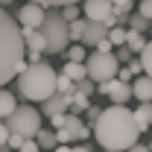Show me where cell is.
<instances>
[{
  "mask_svg": "<svg viewBox=\"0 0 152 152\" xmlns=\"http://www.w3.org/2000/svg\"><path fill=\"white\" fill-rule=\"evenodd\" d=\"M137 134H140V126L134 120V111H129L126 105L102 108V117L94 126L96 143L108 152H129L137 143Z\"/></svg>",
  "mask_w": 152,
  "mask_h": 152,
  "instance_id": "1",
  "label": "cell"
},
{
  "mask_svg": "<svg viewBox=\"0 0 152 152\" xmlns=\"http://www.w3.org/2000/svg\"><path fill=\"white\" fill-rule=\"evenodd\" d=\"M23 53H26V41H23V29H20L18 18H12L0 6V88L12 76H20L29 67Z\"/></svg>",
  "mask_w": 152,
  "mask_h": 152,
  "instance_id": "2",
  "label": "cell"
},
{
  "mask_svg": "<svg viewBox=\"0 0 152 152\" xmlns=\"http://www.w3.org/2000/svg\"><path fill=\"white\" fill-rule=\"evenodd\" d=\"M56 82H58V73L47 61H38V64H29L18 76V91L29 102H44L56 94Z\"/></svg>",
  "mask_w": 152,
  "mask_h": 152,
  "instance_id": "3",
  "label": "cell"
},
{
  "mask_svg": "<svg viewBox=\"0 0 152 152\" xmlns=\"http://www.w3.org/2000/svg\"><path fill=\"white\" fill-rule=\"evenodd\" d=\"M41 32L47 38V53H50V56L64 53V50L70 47V23H67L64 15L56 12V9H47L44 23H41Z\"/></svg>",
  "mask_w": 152,
  "mask_h": 152,
  "instance_id": "4",
  "label": "cell"
},
{
  "mask_svg": "<svg viewBox=\"0 0 152 152\" xmlns=\"http://www.w3.org/2000/svg\"><path fill=\"white\" fill-rule=\"evenodd\" d=\"M85 67H88V79H94L96 85H102L108 79H117L120 58H117V53H99V50H94L88 56V61H85Z\"/></svg>",
  "mask_w": 152,
  "mask_h": 152,
  "instance_id": "5",
  "label": "cell"
},
{
  "mask_svg": "<svg viewBox=\"0 0 152 152\" xmlns=\"http://www.w3.org/2000/svg\"><path fill=\"white\" fill-rule=\"evenodd\" d=\"M9 132L12 134H20V137H35L44 126H41V114L32 108V105H20L18 111L6 120Z\"/></svg>",
  "mask_w": 152,
  "mask_h": 152,
  "instance_id": "6",
  "label": "cell"
},
{
  "mask_svg": "<svg viewBox=\"0 0 152 152\" xmlns=\"http://www.w3.org/2000/svg\"><path fill=\"white\" fill-rule=\"evenodd\" d=\"M96 91L108 96V99H111V105H126V102L134 96V94H132V85H129V82H123V79H108V82H102Z\"/></svg>",
  "mask_w": 152,
  "mask_h": 152,
  "instance_id": "7",
  "label": "cell"
},
{
  "mask_svg": "<svg viewBox=\"0 0 152 152\" xmlns=\"http://www.w3.org/2000/svg\"><path fill=\"white\" fill-rule=\"evenodd\" d=\"M82 12L88 15V20H99V23L108 26V20L114 18V3L111 0H85Z\"/></svg>",
  "mask_w": 152,
  "mask_h": 152,
  "instance_id": "8",
  "label": "cell"
},
{
  "mask_svg": "<svg viewBox=\"0 0 152 152\" xmlns=\"http://www.w3.org/2000/svg\"><path fill=\"white\" fill-rule=\"evenodd\" d=\"M44 15H47L44 6H38V3H23L20 12H18V23L23 26V29H41Z\"/></svg>",
  "mask_w": 152,
  "mask_h": 152,
  "instance_id": "9",
  "label": "cell"
},
{
  "mask_svg": "<svg viewBox=\"0 0 152 152\" xmlns=\"http://www.w3.org/2000/svg\"><path fill=\"white\" fill-rule=\"evenodd\" d=\"M105 38H108V26L99 23V20H88L85 35H82V44H85V47H96V44L105 41Z\"/></svg>",
  "mask_w": 152,
  "mask_h": 152,
  "instance_id": "10",
  "label": "cell"
},
{
  "mask_svg": "<svg viewBox=\"0 0 152 152\" xmlns=\"http://www.w3.org/2000/svg\"><path fill=\"white\" fill-rule=\"evenodd\" d=\"M41 105H44V114H47V117H58V114H67V108H70V96L53 94L50 99H44Z\"/></svg>",
  "mask_w": 152,
  "mask_h": 152,
  "instance_id": "11",
  "label": "cell"
},
{
  "mask_svg": "<svg viewBox=\"0 0 152 152\" xmlns=\"http://www.w3.org/2000/svg\"><path fill=\"white\" fill-rule=\"evenodd\" d=\"M132 94L137 102H152V76H137L132 82Z\"/></svg>",
  "mask_w": 152,
  "mask_h": 152,
  "instance_id": "12",
  "label": "cell"
},
{
  "mask_svg": "<svg viewBox=\"0 0 152 152\" xmlns=\"http://www.w3.org/2000/svg\"><path fill=\"white\" fill-rule=\"evenodd\" d=\"M23 29V26H20ZM23 41H26V50H35V53H47V38L41 29H23Z\"/></svg>",
  "mask_w": 152,
  "mask_h": 152,
  "instance_id": "13",
  "label": "cell"
},
{
  "mask_svg": "<svg viewBox=\"0 0 152 152\" xmlns=\"http://www.w3.org/2000/svg\"><path fill=\"white\" fill-rule=\"evenodd\" d=\"M15 111H18V96L12 91H3L0 88V120H9Z\"/></svg>",
  "mask_w": 152,
  "mask_h": 152,
  "instance_id": "14",
  "label": "cell"
},
{
  "mask_svg": "<svg viewBox=\"0 0 152 152\" xmlns=\"http://www.w3.org/2000/svg\"><path fill=\"white\" fill-rule=\"evenodd\" d=\"M35 140H38V146H41V152H56V146H58L56 129H41L35 134Z\"/></svg>",
  "mask_w": 152,
  "mask_h": 152,
  "instance_id": "15",
  "label": "cell"
},
{
  "mask_svg": "<svg viewBox=\"0 0 152 152\" xmlns=\"http://www.w3.org/2000/svg\"><path fill=\"white\" fill-rule=\"evenodd\" d=\"M134 120H137L140 132H146V129L152 126V102H140L137 111H134Z\"/></svg>",
  "mask_w": 152,
  "mask_h": 152,
  "instance_id": "16",
  "label": "cell"
},
{
  "mask_svg": "<svg viewBox=\"0 0 152 152\" xmlns=\"http://www.w3.org/2000/svg\"><path fill=\"white\" fill-rule=\"evenodd\" d=\"M61 73H67L73 82H82V79H88V67H85V61H67Z\"/></svg>",
  "mask_w": 152,
  "mask_h": 152,
  "instance_id": "17",
  "label": "cell"
},
{
  "mask_svg": "<svg viewBox=\"0 0 152 152\" xmlns=\"http://www.w3.org/2000/svg\"><path fill=\"white\" fill-rule=\"evenodd\" d=\"M146 38H143V32H134V29H129V35H126V47L132 50V53H143L146 50Z\"/></svg>",
  "mask_w": 152,
  "mask_h": 152,
  "instance_id": "18",
  "label": "cell"
},
{
  "mask_svg": "<svg viewBox=\"0 0 152 152\" xmlns=\"http://www.w3.org/2000/svg\"><path fill=\"white\" fill-rule=\"evenodd\" d=\"M56 94H64V96H73V94H76V82H73V79H70L67 73H58Z\"/></svg>",
  "mask_w": 152,
  "mask_h": 152,
  "instance_id": "19",
  "label": "cell"
},
{
  "mask_svg": "<svg viewBox=\"0 0 152 152\" xmlns=\"http://www.w3.org/2000/svg\"><path fill=\"white\" fill-rule=\"evenodd\" d=\"M149 26H152V20H149V18H143L140 12L129 15V29H134V32H146Z\"/></svg>",
  "mask_w": 152,
  "mask_h": 152,
  "instance_id": "20",
  "label": "cell"
},
{
  "mask_svg": "<svg viewBox=\"0 0 152 152\" xmlns=\"http://www.w3.org/2000/svg\"><path fill=\"white\" fill-rule=\"evenodd\" d=\"M70 108H73V114H85L88 108H91V96H85V94H73L70 96Z\"/></svg>",
  "mask_w": 152,
  "mask_h": 152,
  "instance_id": "21",
  "label": "cell"
},
{
  "mask_svg": "<svg viewBox=\"0 0 152 152\" xmlns=\"http://www.w3.org/2000/svg\"><path fill=\"white\" fill-rule=\"evenodd\" d=\"M126 35H129V29H123V26H111L108 29V41L114 47H126Z\"/></svg>",
  "mask_w": 152,
  "mask_h": 152,
  "instance_id": "22",
  "label": "cell"
},
{
  "mask_svg": "<svg viewBox=\"0 0 152 152\" xmlns=\"http://www.w3.org/2000/svg\"><path fill=\"white\" fill-rule=\"evenodd\" d=\"M26 3H38V6H44V9H64V6H73V3H85V0H26Z\"/></svg>",
  "mask_w": 152,
  "mask_h": 152,
  "instance_id": "23",
  "label": "cell"
},
{
  "mask_svg": "<svg viewBox=\"0 0 152 152\" xmlns=\"http://www.w3.org/2000/svg\"><path fill=\"white\" fill-rule=\"evenodd\" d=\"M64 53H67V61H85V44H70Z\"/></svg>",
  "mask_w": 152,
  "mask_h": 152,
  "instance_id": "24",
  "label": "cell"
},
{
  "mask_svg": "<svg viewBox=\"0 0 152 152\" xmlns=\"http://www.w3.org/2000/svg\"><path fill=\"white\" fill-rule=\"evenodd\" d=\"M140 67H143V73L152 76V41L146 44V50L140 53Z\"/></svg>",
  "mask_w": 152,
  "mask_h": 152,
  "instance_id": "25",
  "label": "cell"
},
{
  "mask_svg": "<svg viewBox=\"0 0 152 152\" xmlns=\"http://www.w3.org/2000/svg\"><path fill=\"white\" fill-rule=\"evenodd\" d=\"M88 20H70V41H82Z\"/></svg>",
  "mask_w": 152,
  "mask_h": 152,
  "instance_id": "26",
  "label": "cell"
},
{
  "mask_svg": "<svg viewBox=\"0 0 152 152\" xmlns=\"http://www.w3.org/2000/svg\"><path fill=\"white\" fill-rule=\"evenodd\" d=\"M96 88H99V85H96L94 79H82V82H76V94H85V96H91Z\"/></svg>",
  "mask_w": 152,
  "mask_h": 152,
  "instance_id": "27",
  "label": "cell"
},
{
  "mask_svg": "<svg viewBox=\"0 0 152 152\" xmlns=\"http://www.w3.org/2000/svg\"><path fill=\"white\" fill-rule=\"evenodd\" d=\"M56 137H58V146H70V140H76L70 129H56Z\"/></svg>",
  "mask_w": 152,
  "mask_h": 152,
  "instance_id": "28",
  "label": "cell"
},
{
  "mask_svg": "<svg viewBox=\"0 0 152 152\" xmlns=\"http://www.w3.org/2000/svg\"><path fill=\"white\" fill-rule=\"evenodd\" d=\"M85 117H88V129H91V126H96V123H99V117H102V108L91 105V108L85 111Z\"/></svg>",
  "mask_w": 152,
  "mask_h": 152,
  "instance_id": "29",
  "label": "cell"
},
{
  "mask_svg": "<svg viewBox=\"0 0 152 152\" xmlns=\"http://www.w3.org/2000/svg\"><path fill=\"white\" fill-rule=\"evenodd\" d=\"M114 3V12L120 15H132V0H111Z\"/></svg>",
  "mask_w": 152,
  "mask_h": 152,
  "instance_id": "30",
  "label": "cell"
},
{
  "mask_svg": "<svg viewBox=\"0 0 152 152\" xmlns=\"http://www.w3.org/2000/svg\"><path fill=\"white\" fill-rule=\"evenodd\" d=\"M61 15H64V20H67V23H70V20H79V6H64V9H61Z\"/></svg>",
  "mask_w": 152,
  "mask_h": 152,
  "instance_id": "31",
  "label": "cell"
},
{
  "mask_svg": "<svg viewBox=\"0 0 152 152\" xmlns=\"http://www.w3.org/2000/svg\"><path fill=\"white\" fill-rule=\"evenodd\" d=\"M18 152H41V146H38L35 137H26V140L20 143V149H18Z\"/></svg>",
  "mask_w": 152,
  "mask_h": 152,
  "instance_id": "32",
  "label": "cell"
},
{
  "mask_svg": "<svg viewBox=\"0 0 152 152\" xmlns=\"http://www.w3.org/2000/svg\"><path fill=\"white\" fill-rule=\"evenodd\" d=\"M9 137H12V132H9L6 120H0V146H6V143H9Z\"/></svg>",
  "mask_w": 152,
  "mask_h": 152,
  "instance_id": "33",
  "label": "cell"
},
{
  "mask_svg": "<svg viewBox=\"0 0 152 152\" xmlns=\"http://www.w3.org/2000/svg\"><path fill=\"white\" fill-rule=\"evenodd\" d=\"M137 12L143 15V18L152 20V0H140V6H137Z\"/></svg>",
  "mask_w": 152,
  "mask_h": 152,
  "instance_id": "34",
  "label": "cell"
},
{
  "mask_svg": "<svg viewBox=\"0 0 152 152\" xmlns=\"http://www.w3.org/2000/svg\"><path fill=\"white\" fill-rule=\"evenodd\" d=\"M96 50H99V53H114V44L105 38V41H99V44H96Z\"/></svg>",
  "mask_w": 152,
  "mask_h": 152,
  "instance_id": "35",
  "label": "cell"
},
{
  "mask_svg": "<svg viewBox=\"0 0 152 152\" xmlns=\"http://www.w3.org/2000/svg\"><path fill=\"white\" fill-rule=\"evenodd\" d=\"M117 58H120V61H132V50H129V47H120V50H117Z\"/></svg>",
  "mask_w": 152,
  "mask_h": 152,
  "instance_id": "36",
  "label": "cell"
},
{
  "mask_svg": "<svg viewBox=\"0 0 152 152\" xmlns=\"http://www.w3.org/2000/svg\"><path fill=\"white\" fill-rule=\"evenodd\" d=\"M132 76H134V70H132V67H120V73H117V79H123V82H129Z\"/></svg>",
  "mask_w": 152,
  "mask_h": 152,
  "instance_id": "37",
  "label": "cell"
},
{
  "mask_svg": "<svg viewBox=\"0 0 152 152\" xmlns=\"http://www.w3.org/2000/svg\"><path fill=\"white\" fill-rule=\"evenodd\" d=\"M23 140H26V137H20V134H12V137H9V146H12V149H20V143H23Z\"/></svg>",
  "mask_w": 152,
  "mask_h": 152,
  "instance_id": "38",
  "label": "cell"
},
{
  "mask_svg": "<svg viewBox=\"0 0 152 152\" xmlns=\"http://www.w3.org/2000/svg\"><path fill=\"white\" fill-rule=\"evenodd\" d=\"M41 61V53H35V50H29V64H38Z\"/></svg>",
  "mask_w": 152,
  "mask_h": 152,
  "instance_id": "39",
  "label": "cell"
},
{
  "mask_svg": "<svg viewBox=\"0 0 152 152\" xmlns=\"http://www.w3.org/2000/svg\"><path fill=\"white\" fill-rule=\"evenodd\" d=\"M129 152H149V146H143V143H134Z\"/></svg>",
  "mask_w": 152,
  "mask_h": 152,
  "instance_id": "40",
  "label": "cell"
},
{
  "mask_svg": "<svg viewBox=\"0 0 152 152\" xmlns=\"http://www.w3.org/2000/svg\"><path fill=\"white\" fill-rule=\"evenodd\" d=\"M73 152H91V146H85V143H79V146H73Z\"/></svg>",
  "mask_w": 152,
  "mask_h": 152,
  "instance_id": "41",
  "label": "cell"
},
{
  "mask_svg": "<svg viewBox=\"0 0 152 152\" xmlns=\"http://www.w3.org/2000/svg\"><path fill=\"white\" fill-rule=\"evenodd\" d=\"M56 152H73V146H56Z\"/></svg>",
  "mask_w": 152,
  "mask_h": 152,
  "instance_id": "42",
  "label": "cell"
},
{
  "mask_svg": "<svg viewBox=\"0 0 152 152\" xmlns=\"http://www.w3.org/2000/svg\"><path fill=\"white\" fill-rule=\"evenodd\" d=\"M9 3H12V0H0V6H3V9H6V6H9Z\"/></svg>",
  "mask_w": 152,
  "mask_h": 152,
  "instance_id": "43",
  "label": "cell"
},
{
  "mask_svg": "<svg viewBox=\"0 0 152 152\" xmlns=\"http://www.w3.org/2000/svg\"><path fill=\"white\" fill-rule=\"evenodd\" d=\"M102 152H108V149H102Z\"/></svg>",
  "mask_w": 152,
  "mask_h": 152,
  "instance_id": "44",
  "label": "cell"
}]
</instances>
